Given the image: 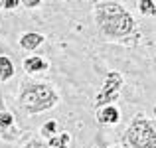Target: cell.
I'll return each instance as SVG.
<instances>
[{
  "instance_id": "6da1fadb",
  "label": "cell",
  "mask_w": 156,
  "mask_h": 148,
  "mask_svg": "<svg viewBox=\"0 0 156 148\" xmlns=\"http://www.w3.org/2000/svg\"><path fill=\"white\" fill-rule=\"evenodd\" d=\"M93 20H95L101 36L109 42L130 46L129 40H134L136 44V40L140 38L133 14L126 10L125 4L117 2V0H99L93 6Z\"/></svg>"
},
{
  "instance_id": "7a4b0ae2",
  "label": "cell",
  "mask_w": 156,
  "mask_h": 148,
  "mask_svg": "<svg viewBox=\"0 0 156 148\" xmlns=\"http://www.w3.org/2000/svg\"><path fill=\"white\" fill-rule=\"evenodd\" d=\"M18 105L28 115H40L59 105V95L50 83L42 81H22L18 93Z\"/></svg>"
},
{
  "instance_id": "3957f363",
  "label": "cell",
  "mask_w": 156,
  "mask_h": 148,
  "mask_svg": "<svg viewBox=\"0 0 156 148\" xmlns=\"http://www.w3.org/2000/svg\"><path fill=\"white\" fill-rule=\"evenodd\" d=\"M122 138L130 148H156V122L144 113L134 115Z\"/></svg>"
},
{
  "instance_id": "277c9868",
  "label": "cell",
  "mask_w": 156,
  "mask_h": 148,
  "mask_svg": "<svg viewBox=\"0 0 156 148\" xmlns=\"http://www.w3.org/2000/svg\"><path fill=\"white\" fill-rule=\"evenodd\" d=\"M122 85H125V75L117 69H109L105 75V81L101 85V89L95 95V109H101L105 105H113L121 99Z\"/></svg>"
},
{
  "instance_id": "5b68a950",
  "label": "cell",
  "mask_w": 156,
  "mask_h": 148,
  "mask_svg": "<svg viewBox=\"0 0 156 148\" xmlns=\"http://www.w3.org/2000/svg\"><path fill=\"white\" fill-rule=\"evenodd\" d=\"M18 134H20V130H18V126H16L14 115H12L10 111L2 105V101H0V138H4L6 142H12V140L18 138Z\"/></svg>"
},
{
  "instance_id": "8992f818",
  "label": "cell",
  "mask_w": 156,
  "mask_h": 148,
  "mask_svg": "<svg viewBox=\"0 0 156 148\" xmlns=\"http://www.w3.org/2000/svg\"><path fill=\"white\" fill-rule=\"evenodd\" d=\"M44 42H46V36L40 34V32H24L18 40L20 48H22L24 51H36L38 48L44 46Z\"/></svg>"
},
{
  "instance_id": "52a82bcc",
  "label": "cell",
  "mask_w": 156,
  "mask_h": 148,
  "mask_svg": "<svg viewBox=\"0 0 156 148\" xmlns=\"http://www.w3.org/2000/svg\"><path fill=\"white\" fill-rule=\"evenodd\" d=\"M121 121V111L115 105H105L97 109V122L99 125H119Z\"/></svg>"
},
{
  "instance_id": "ba28073f",
  "label": "cell",
  "mask_w": 156,
  "mask_h": 148,
  "mask_svg": "<svg viewBox=\"0 0 156 148\" xmlns=\"http://www.w3.org/2000/svg\"><path fill=\"white\" fill-rule=\"evenodd\" d=\"M22 67L26 73H44L50 69V63L48 59H44L42 55H28L26 59L22 61Z\"/></svg>"
},
{
  "instance_id": "9c48e42d",
  "label": "cell",
  "mask_w": 156,
  "mask_h": 148,
  "mask_svg": "<svg viewBox=\"0 0 156 148\" xmlns=\"http://www.w3.org/2000/svg\"><path fill=\"white\" fill-rule=\"evenodd\" d=\"M16 69H14V63L8 55H0V83H6L14 77Z\"/></svg>"
},
{
  "instance_id": "30bf717a",
  "label": "cell",
  "mask_w": 156,
  "mask_h": 148,
  "mask_svg": "<svg viewBox=\"0 0 156 148\" xmlns=\"http://www.w3.org/2000/svg\"><path fill=\"white\" fill-rule=\"evenodd\" d=\"M69 140H71L69 132H61L59 136H51V138H48V146H50V148H67Z\"/></svg>"
},
{
  "instance_id": "8fae6325",
  "label": "cell",
  "mask_w": 156,
  "mask_h": 148,
  "mask_svg": "<svg viewBox=\"0 0 156 148\" xmlns=\"http://www.w3.org/2000/svg\"><path fill=\"white\" fill-rule=\"evenodd\" d=\"M138 12L142 16H156V2L154 0H136Z\"/></svg>"
},
{
  "instance_id": "7c38bea8",
  "label": "cell",
  "mask_w": 156,
  "mask_h": 148,
  "mask_svg": "<svg viewBox=\"0 0 156 148\" xmlns=\"http://www.w3.org/2000/svg\"><path fill=\"white\" fill-rule=\"evenodd\" d=\"M40 132H42V136H44V138H51V136H55V134H57V122H55V121H48L46 125L40 129Z\"/></svg>"
},
{
  "instance_id": "4fadbf2b",
  "label": "cell",
  "mask_w": 156,
  "mask_h": 148,
  "mask_svg": "<svg viewBox=\"0 0 156 148\" xmlns=\"http://www.w3.org/2000/svg\"><path fill=\"white\" fill-rule=\"evenodd\" d=\"M22 148H50V146H48L46 142L42 140V138H38V136H36V138H30V140H28V142H26V144H24Z\"/></svg>"
},
{
  "instance_id": "5bb4252c",
  "label": "cell",
  "mask_w": 156,
  "mask_h": 148,
  "mask_svg": "<svg viewBox=\"0 0 156 148\" xmlns=\"http://www.w3.org/2000/svg\"><path fill=\"white\" fill-rule=\"evenodd\" d=\"M44 0H20V4H22L24 8H28V10H36V8L42 6Z\"/></svg>"
},
{
  "instance_id": "9a60e30c",
  "label": "cell",
  "mask_w": 156,
  "mask_h": 148,
  "mask_svg": "<svg viewBox=\"0 0 156 148\" xmlns=\"http://www.w3.org/2000/svg\"><path fill=\"white\" fill-rule=\"evenodd\" d=\"M20 6H22V4H20V0H4V4H2V10H8V12H12V10H18Z\"/></svg>"
},
{
  "instance_id": "2e32d148",
  "label": "cell",
  "mask_w": 156,
  "mask_h": 148,
  "mask_svg": "<svg viewBox=\"0 0 156 148\" xmlns=\"http://www.w3.org/2000/svg\"><path fill=\"white\" fill-rule=\"evenodd\" d=\"M2 4H4V0H0V12H2Z\"/></svg>"
},
{
  "instance_id": "e0dca14e",
  "label": "cell",
  "mask_w": 156,
  "mask_h": 148,
  "mask_svg": "<svg viewBox=\"0 0 156 148\" xmlns=\"http://www.w3.org/2000/svg\"><path fill=\"white\" fill-rule=\"evenodd\" d=\"M109 148H122V146H109Z\"/></svg>"
},
{
  "instance_id": "ac0fdd59",
  "label": "cell",
  "mask_w": 156,
  "mask_h": 148,
  "mask_svg": "<svg viewBox=\"0 0 156 148\" xmlns=\"http://www.w3.org/2000/svg\"><path fill=\"white\" fill-rule=\"evenodd\" d=\"M154 2H156V0H154Z\"/></svg>"
}]
</instances>
